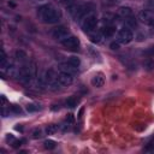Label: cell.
Here are the masks:
<instances>
[{"mask_svg": "<svg viewBox=\"0 0 154 154\" xmlns=\"http://www.w3.org/2000/svg\"><path fill=\"white\" fill-rule=\"evenodd\" d=\"M37 16L45 24H55L60 20V12L52 5H42L37 8Z\"/></svg>", "mask_w": 154, "mask_h": 154, "instance_id": "1", "label": "cell"}, {"mask_svg": "<svg viewBox=\"0 0 154 154\" xmlns=\"http://www.w3.org/2000/svg\"><path fill=\"white\" fill-rule=\"evenodd\" d=\"M35 77H36V64L35 63H30L28 65H23L22 67H19L17 78L19 79L22 84H25V85L31 84Z\"/></svg>", "mask_w": 154, "mask_h": 154, "instance_id": "2", "label": "cell"}, {"mask_svg": "<svg viewBox=\"0 0 154 154\" xmlns=\"http://www.w3.org/2000/svg\"><path fill=\"white\" fill-rule=\"evenodd\" d=\"M132 40H134V34L128 26H124V28H122L117 31L116 41H118L120 45H128Z\"/></svg>", "mask_w": 154, "mask_h": 154, "instance_id": "3", "label": "cell"}, {"mask_svg": "<svg viewBox=\"0 0 154 154\" xmlns=\"http://www.w3.org/2000/svg\"><path fill=\"white\" fill-rule=\"evenodd\" d=\"M61 45H63L66 49L76 52V51L79 49L81 42H79L78 37H76V36H73V35H69L66 38H64V40L61 41Z\"/></svg>", "mask_w": 154, "mask_h": 154, "instance_id": "4", "label": "cell"}, {"mask_svg": "<svg viewBox=\"0 0 154 154\" xmlns=\"http://www.w3.org/2000/svg\"><path fill=\"white\" fill-rule=\"evenodd\" d=\"M83 19L84 20L82 22V29L85 32H90V31H93L96 28V25H97V18H96V16L89 14V16H87Z\"/></svg>", "mask_w": 154, "mask_h": 154, "instance_id": "5", "label": "cell"}, {"mask_svg": "<svg viewBox=\"0 0 154 154\" xmlns=\"http://www.w3.org/2000/svg\"><path fill=\"white\" fill-rule=\"evenodd\" d=\"M51 35H52V37L54 38V40H58V41H63L64 38H66L69 35H70V32H69V30L64 26V25H58V26H55L52 31H51Z\"/></svg>", "mask_w": 154, "mask_h": 154, "instance_id": "6", "label": "cell"}, {"mask_svg": "<svg viewBox=\"0 0 154 154\" xmlns=\"http://www.w3.org/2000/svg\"><path fill=\"white\" fill-rule=\"evenodd\" d=\"M138 19L148 25H154V11L152 10H141L138 12Z\"/></svg>", "mask_w": 154, "mask_h": 154, "instance_id": "7", "label": "cell"}, {"mask_svg": "<svg viewBox=\"0 0 154 154\" xmlns=\"http://www.w3.org/2000/svg\"><path fill=\"white\" fill-rule=\"evenodd\" d=\"M72 76H73V75H71V73L60 71V72H58L57 79H58V82L61 84V87H67V85L72 84V82H73V77H72Z\"/></svg>", "mask_w": 154, "mask_h": 154, "instance_id": "8", "label": "cell"}, {"mask_svg": "<svg viewBox=\"0 0 154 154\" xmlns=\"http://www.w3.org/2000/svg\"><path fill=\"white\" fill-rule=\"evenodd\" d=\"M105 84V77L101 72H97L91 78V85L95 87V88H101L102 85Z\"/></svg>", "mask_w": 154, "mask_h": 154, "instance_id": "9", "label": "cell"}, {"mask_svg": "<svg viewBox=\"0 0 154 154\" xmlns=\"http://www.w3.org/2000/svg\"><path fill=\"white\" fill-rule=\"evenodd\" d=\"M114 34H116V28H114L113 25H111V24L105 25V26L101 29V35H102L103 37H106V38L112 37Z\"/></svg>", "mask_w": 154, "mask_h": 154, "instance_id": "10", "label": "cell"}, {"mask_svg": "<svg viewBox=\"0 0 154 154\" xmlns=\"http://www.w3.org/2000/svg\"><path fill=\"white\" fill-rule=\"evenodd\" d=\"M60 71H64V72H67V73H71V75H75L76 72H77V67H75V66H72V65H70L67 61L66 63H63V64H60Z\"/></svg>", "mask_w": 154, "mask_h": 154, "instance_id": "11", "label": "cell"}, {"mask_svg": "<svg viewBox=\"0 0 154 154\" xmlns=\"http://www.w3.org/2000/svg\"><path fill=\"white\" fill-rule=\"evenodd\" d=\"M118 13H119V16H122L123 18H128V17H131V16L134 14L132 10H131L130 7H128V6H122V7H119Z\"/></svg>", "mask_w": 154, "mask_h": 154, "instance_id": "12", "label": "cell"}, {"mask_svg": "<svg viewBox=\"0 0 154 154\" xmlns=\"http://www.w3.org/2000/svg\"><path fill=\"white\" fill-rule=\"evenodd\" d=\"M125 26H128L129 29H131V28H136L137 26V22H136V19H135V17H128V18H125Z\"/></svg>", "mask_w": 154, "mask_h": 154, "instance_id": "13", "label": "cell"}, {"mask_svg": "<svg viewBox=\"0 0 154 154\" xmlns=\"http://www.w3.org/2000/svg\"><path fill=\"white\" fill-rule=\"evenodd\" d=\"M67 63L70 64V65H72V66H75V67H79V65H81V60H79V58H77L76 55H71V57H69V59H67Z\"/></svg>", "mask_w": 154, "mask_h": 154, "instance_id": "14", "label": "cell"}, {"mask_svg": "<svg viewBox=\"0 0 154 154\" xmlns=\"http://www.w3.org/2000/svg\"><path fill=\"white\" fill-rule=\"evenodd\" d=\"M8 65V61H7V55L5 53L4 49H1V58H0V67L1 70H4L6 66Z\"/></svg>", "mask_w": 154, "mask_h": 154, "instance_id": "15", "label": "cell"}, {"mask_svg": "<svg viewBox=\"0 0 154 154\" xmlns=\"http://www.w3.org/2000/svg\"><path fill=\"white\" fill-rule=\"evenodd\" d=\"M101 32H94V34H90V41L93 43H100L101 42Z\"/></svg>", "mask_w": 154, "mask_h": 154, "instance_id": "16", "label": "cell"}, {"mask_svg": "<svg viewBox=\"0 0 154 154\" xmlns=\"http://www.w3.org/2000/svg\"><path fill=\"white\" fill-rule=\"evenodd\" d=\"M57 131H58V125H55V124H51L46 128V134L47 135H54Z\"/></svg>", "mask_w": 154, "mask_h": 154, "instance_id": "17", "label": "cell"}, {"mask_svg": "<svg viewBox=\"0 0 154 154\" xmlns=\"http://www.w3.org/2000/svg\"><path fill=\"white\" fill-rule=\"evenodd\" d=\"M43 146H45L46 149L51 150V149H54V148H55L57 143H55V141H53V140H46V141L43 142Z\"/></svg>", "mask_w": 154, "mask_h": 154, "instance_id": "18", "label": "cell"}, {"mask_svg": "<svg viewBox=\"0 0 154 154\" xmlns=\"http://www.w3.org/2000/svg\"><path fill=\"white\" fill-rule=\"evenodd\" d=\"M144 67H146V70H148V71H150V70H153L154 69V60H152V59H146L144 60Z\"/></svg>", "mask_w": 154, "mask_h": 154, "instance_id": "19", "label": "cell"}, {"mask_svg": "<svg viewBox=\"0 0 154 154\" xmlns=\"http://www.w3.org/2000/svg\"><path fill=\"white\" fill-rule=\"evenodd\" d=\"M66 106L67 107H70V108H72V107H76L77 106V100L73 97V96H71V97H69L67 100H66Z\"/></svg>", "mask_w": 154, "mask_h": 154, "instance_id": "20", "label": "cell"}, {"mask_svg": "<svg viewBox=\"0 0 154 154\" xmlns=\"http://www.w3.org/2000/svg\"><path fill=\"white\" fill-rule=\"evenodd\" d=\"M10 112L14 113V114H20L22 113V108L18 105H11L10 106Z\"/></svg>", "mask_w": 154, "mask_h": 154, "instance_id": "21", "label": "cell"}, {"mask_svg": "<svg viewBox=\"0 0 154 154\" xmlns=\"http://www.w3.org/2000/svg\"><path fill=\"white\" fill-rule=\"evenodd\" d=\"M16 58H17V60H19V61H24V60L26 59V54H25L23 51H17V52H16Z\"/></svg>", "mask_w": 154, "mask_h": 154, "instance_id": "22", "label": "cell"}, {"mask_svg": "<svg viewBox=\"0 0 154 154\" xmlns=\"http://www.w3.org/2000/svg\"><path fill=\"white\" fill-rule=\"evenodd\" d=\"M38 109H40V107H38L37 105H35V103H29V105L26 106V111H28L29 113L36 112V111H38Z\"/></svg>", "mask_w": 154, "mask_h": 154, "instance_id": "23", "label": "cell"}, {"mask_svg": "<svg viewBox=\"0 0 154 154\" xmlns=\"http://www.w3.org/2000/svg\"><path fill=\"white\" fill-rule=\"evenodd\" d=\"M109 48H111L112 51H117V49L120 48V43H119L118 41H114V42H112V43L109 45Z\"/></svg>", "mask_w": 154, "mask_h": 154, "instance_id": "24", "label": "cell"}, {"mask_svg": "<svg viewBox=\"0 0 154 154\" xmlns=\"http://www.w3.org/2000/svg\"><path fill=\"white\" fill-rule=\"evenodd\" d=\"M41 134H42V131H41L40 129H36V130H34V132H32V137H34V138H40V137H41Z\"/></svg>", "mask_w": 154, "mask_h": 154, "instance_id": "25", "label": "cell"}, {"mask_svg": "<svg viewBox=\"0 0 154 154\" xmlns=\"http://www.w3.org/2000/svg\"><path fill=\"white\" fill-rule=\"evenodd\" d=\"M146 54L150 55V57H154V46H150L147 51H146Z\"/></svg>", "mask_w": 154, "mask_h": 154, "instance_id": "26", "label": "cell"}, {"mask_svg": "<svg viewBox=\"0 0 154 154\" xmlns=\"http://www.w3.org/2000/svg\"><path fill=\"white\" fill-rule=\"evenodd\" d=\"M61 2H63L65 6H67V7H70V6L73 5V0H61Z\"/></svg>", "mask_w": 154, "mask_h": 154, "instance_id": "27", "label": "cell"}, {"mask_svg": "<svg viewBox=\"0 0 154 154\" xmlns=\"http://www.w3.org/2000/svg\"><path fill=\"white\" fill-rule=\"evenodd\" d=\"M75 122V118H73V116L72 114H67V117H66V123H73Z\"/></svg>", "mask_w": 154, "mask_h": 154, "instance_id": "28", "label": "cell"}, {"mask_svg": "<svg viewBox=\"0 0 154 154\" xmlns=\"http://www.w3.org/2000/svg\"><path fill=\"white\" fill-rule=\"evenodd\" d=\"M22 142H23V141H16V140H14V141L12 142V147H13V148H18Z\"/></svg>", "mask_w": 154, "mask_h": 154, "instance_id": "29", "label": "cell"}, {"mask_svg": "<svg viewBox=\"0 0 154 154\" xmlns=\"http://www.w3.org/2000/svg\"><path fill=\"white\" fill-rule=\"evenodd\" d=\"M83 112H84V107H82V108L79 109V112H78V118H82V114H83Z\"/></svg>", "mask_w": 154, "mask_h": 154, "instance_id": "30", "label": "cell"}, {"mask_svg": "<svg viewBox=\"0 0 154 154\" xmlns=\"http://www.w3.org/2000/svg\"><path fill=\"white\" fill-rule=\"evenodd\" d=\"M6 140H7V141H12V142H13V141H14V137H13L12 135H7Z\"/></svg>", "mask_w": 154, "mask_h": 154, "instance_id": "31", "label": "cell"}, {"mask_svg": "<svg viewBox=\"0 0 154 154\" xmlns=\"http://www.w3.org/2000/svg\"><path fill=\"white\" fill-rule=\"evenodd\" d=\"M1 101H2V106H5V103H6V97H5L4 95L1 96Z\"/></svg>", "mask_w": 154, "mask_h": 154, "instance_id": "32", "label": "cell"}, {"mask_svg": "<svg viewBox=\"0 0 154 154\" xmlns=\"http://www.w3.org/2000/svg\"><path fill=\"white\" fill-rule=\"evenodd\" d=\"M32 1H42V0H32Z\"/></svg>", "mask_w": 154, "mask_h": 154, "instance_id": "33", "label": "cell"}]
</instances>
